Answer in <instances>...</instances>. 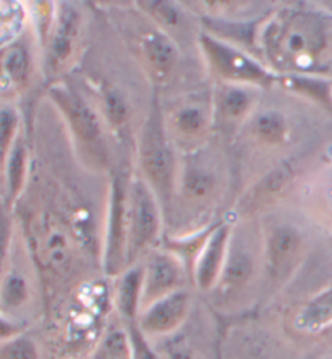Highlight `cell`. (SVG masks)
Segmentation results:
<instances>
[{
    "label": "cell",
    "mask_w": 332,
    "mask_h": 359,
    "mask_svg": "<svg viewBox=\"0 0 332 359\" xmlns=\"http://www.w3.org/2000/svg\"><path fill=\"white\" fill-rule=\"evenodd\" d=\"M177 125L183 133L197 135L203 130L204 118L203 114L197 109H185L177 115Z\"/></svg>",
    "instance_id": "cb8c5ba5"
},
{
    "label": "cell",
    "mask_w": 332,
    "mask_h": 359,
    "mask_svg": "<svg viewBox=\"0 0 332 359\" xmlns=\"http://www.w3.org/2000/svg\"><path fill=\"white\" fill-rule=\"evenodd\" d=\"M8 4H0V41L15 28V10L7 8Z\"/></svg>",
    "instance_id": "4316f807"
},
{
    "label": "cell",
    "mask_w": 332,
    "mask_h": 359,
    "mask_svg": "<svg viewBox=\"0 0 332 359\" xmlns=\"http://www.w3.org/2000/svg\"><path fill=\"white\" fill-rule=\"evenodd\" d=\"M17 114L12 109L0 110V162H4L7 154L10 142L13 140L15 130H17Z\"/></svg>",
    "instance_id": "44dd1931"
},
{
    "label": "cell",
    "mask_w": 332,
    "mask_h": 359,
    "mask_svg": "<svg viewBox=\"0 0 332 359\" xmlns=\"http://www.w3.org/2000/svg\"><path fill=\"white\" fill-rule=\"evenodd\" d=\"M272 63L284 70H312L329 49L326 21L312 13L288 12L270 25L265 36Z\"/></svg>",
    "instance_id": "6da1fadb"
},
{
    "label": "cell",
    "mask_w": 332,
    "mask_h": 359,
    "mask_svg": "<svg viewBox=\"0 0 332 359\" xmlns=\"http://www.w3.org/2000/svg\"><path fill=\"white\" fill-rule=\"evenodd\" d=\"M131 219L128 226V264L156 240L159 230V215L151 193L143 183H136L131 196Z\"/></svg>",
    "instance_id": "277c9868"
},
{
    "label": "cell",
    "mask_w": 332,
    "mask_h": 359,
    "mask_svg": "<svg viewBox=\"0 0 332 359\" xmlns=\"http://www.w3.org/2000/svg\"><path fill=\"white\" fill-rule=\"evenodd\" d=\"M128 229L125 215V188L120 180L114 183L110 199L107 240H105L104 269L109 276H119L128 266Z\"/></svg>",
    "instance_id": "3957f363"
},
{
    "label": "cell",
    "mask_w": 332,
    "mask_h": 359,
    "mask_svg": "<svg viewBox=\"0 0 332 359\" xmlns=\"http://www.w3.org/2000/svg\"><path fill=\"white\" fill-rule=\"evenodd\" d=\"M25 163H26V152L25 147L17 144L13 147V152L10 154L8 165H7V177H8V189L12 196H17L21 184H23L25 177Z\"/></svg>",
    "instance_id": "ffe728a7"
},
{
    "label": "cell",
    "mask_w": 332,
    "mask_h": 359,
    "mask_svg": "<svg viewBox=\"0 0 332 359\" xmlns=\"http://www.w3.org/2000/svg\"><path fill=\"white\" fill-rule=\"evenodd\" d=\"M213 188V180L204 172L192 170L185 177V191L192 198H203Z\"/></svg>",
    "instance_id": "603a6c76"
},
{
    "label": "cell",
    "mask_w": 332,
    "mask_h": 359,
    "mask_svg": "<svg viewBox=\"0 0 332 359\" xmlns=\"http://www.w3.org/2000/svg\"><path fill=\"white\" fill-rule=\"evenodd\" d=\"M77 34V15L72 10H65L62 13L59 20V25H57L55 34L52 38V46H51V57L52 63H59L67 59V55L70 54L73 39H75Z\"/></svg>",
    "instance_id": "9a60e30c"
},
{
    "label": "cell",
    "mask_w": 332,
    "mask_h": 359,
    "mask_svg": "<svg viewBox=\"0 0 332 359\" xmlns=\"http://www.w3.org/2000/svg\"><path fill=\"white\" fill-rule=\"evenodd\" d=\"M332 325V287L316 294L295 318V327L307 334H316Z\"/></svg>",
    "instance_id": "8fae6325"
},
{
    "label": "cell",
    "mask_w": 332,
    "mask_h": 359,
    "mask_svg": "<svg viewBox=\"0 0 332 359\" xmlns=\"http://www.w3.org/2000/svg\"><path fill=\"white\" fill-rule=\"evenodd\" d=\"M220 107H223V112L227 117H239V115L245 114L250 107L248 94L241 91V89H229L223 96Z\"/></svg>",
    "instance_id": "7402d4cb"
},
{
    "label": "cell",
    "mask_w": 332,
    "mask_h": 359,
    "mask_svg": "<svg viewBox=\"0 0 332 359\" xmlns=\"http://www.w3.org/2000/svg\"><path fill=\"white\" fill-rule=\"evenodd\" d=\"M229 226L220 225L211 231L199 251L193 266V278L199 290H211L218 285L223 273L225 259H227Z\"/></svg>",
    "instance_id": "ba28073f"
},
{
    "label": "cell",
    "mask_w": 332,
    "mask_h": 359,
    "mask_svg": "<svg viewBox=\"0 0 332 359\" xmlns=\"http://www.w3.org/2000/svg\"><path fill=\"white\" fill-rule=\"evenodd\" d=\"M143 297V267H131L124 272L117 288V308L125 319L135 320L141 311Z\"/></svg>",
    "instance_id": "7c38bea8"
},
{
    "label": "cell",
    "mask_w": 332,
    "mask_h": 359,
    "mask_svg": "<svg viewBox=\"0 0 332 359\" xmlns=\"http://www.w3.org/2000/svg\"><path fill=\"white\" fill-rule=\"evenodd\" d=\"M302 252V238L297 231L288 229H279L271 235L267 241V267L274 278L284 280L293 272L298 256Z\"/></svg>",
    "instance_id": "9c48e42d"
},
{
    "label": "cell",
    "mask_w": 332,
    "mask_h": 359,
    "mask_svg": "<svg viewBox=\"0 0 332 359\" xmlns=\"http://www.w3.org/2000/svg\"><path fill=\"white\" fill-rule=\"evenodd\" d=\"M201 44L219 75L239 81H265L267 78V73L258 63L234 47L211 39L208 36L201 38Z\"/></svg>",
    "instance_id": "52a82bcc"
},
{
    "label": "cell",
    "mask_w": 332,
    "mask_h": 359,
    "mask_svg": "<svg viewBox=\"0 0 332 359\" xmlns=\"http://www.w3.org/2000/svg\"><path fill=\"white\" fill-rule=\"evenodd\" d=\"M28 299V283L17 272L5 273L0 283V306L4 309H17Z\"/></svg>",
    "instance_id": "2e32d148"
},
{
    "label": "cell",
    "mask_w": 332,
    "mask_h": 359,
    "mask_svg": "<svg viewBox=\"0 0 332 359\" xmlns=\"http://www.w3.org/2000/svg\"><path fill=\"white\" fill-rule=\"evenodd\" d=\"M52 97L65 114L75 135L83 141H96L101 136V126L89 105L72 89H54Z\"/></svg>",
    "instance_id": "30bf717a"
},
{
    "label": "cell",
    "mask_w": 332,
    "mask_h": 359,
    "mask_svg": "<svg viewBox=\"0 0 332 359\" xmlns=\"http://www.w3.org/2000/svg\"><path fill=\"white\" fill-rule=\"evenodd\" d=\"M0 73L13 83H21L28 75V54L23 47H7L0 55Z\"/></svg>",
    "instance_id": "e0dca14e"
},
{
    "label": "cell",
    "mask_w": 332,
    "mask_h": 359,
    "mask_svg": "<svg viewBox=\"0 0 332 359\" xmlns=\"http://www.w3.org/2000/svg\"><path fill=\"white\" fill-rule=\"evenodd\" d=\"M18 330V325H15L13 322L0 318V341L17 337L20 334Z\"/></svg>",
    "instance_id": "83f0119b"
},
{
    "label": "cell",
    "mask_w": 332,
    "mask_h": 359,
    "mask_svg": "<svg viewBox=\"0 0 332 359\" xmlns=\"http://www.w3.org/2000/svg\"><path fill=\"white\" fill-rule=\"evenodd\" d=\"M145 54L157 75L166 76L177 62V52L171 41L161 34H152L145 42Z\"/></svg>",
    "instance_id": "5bb4252c"
},
{
    "label": "cell",
    "mask_w": 332,
    "mask_h": 359,
    "mask_svg": "<svg viewBox=\"0 0 332 359\" xmlns=\"http://www.w3.org/2000/svg\"><path fill=\"white\" fill-rule=\"evenodd\" d=\"M188 311L190 294L185 290H177L141 311L140 330L154 337L172 334L185 322Z\"/></svg>",
    "instance_id": "8992f818"
},
{
    "label": "cell",
    "mask_w": 332,
    "mask_h": 359,
    "mask_svg": "<svg viewBox=\"0 0 332 359\" xmlns=\"http://www.w3.org/2000/svg\"><path fill=\"white\" fill-rule=\"evenodd\" d=\"M10 246V222L0 209V283L5 277V264H7Z\"/></svg>",
    "instance_id": "484cf974"
},
{
    "label": "cell",
    "mask_w": 332,
    "mask_h": 359,
    "mask_svg": "<svg viewBox=\"0 0 332 359\" xmlns=\"http://www.w3.org/2000/svg\"><path fill=\"white\" fill-rule=\"evenodd\" d=\"M286 133V120L281 114L267 112L256 121V135L266 142H277Z\"/></svg>",
    "instance_id": "d6986e66"
},
{
    "label": "cell",
    "mask_w": 332,
    "mask_h": 359,
    "mask_svg": "<svg viewBox=\"0 0 332 359\" xmlns=\"http://www.w3.org/2000/svg\"><path fill=\"white\" fill-rule=\"evenodd\" d=\"M140 149L141 165H143L146 177L157 189L164 191L171 182L172 156L164 138L162 121L157 109L152 110L146 121L143 135H141Z\"/></svg>",
    "instance_id": "7a4b0ae2"
},
{
    "label": "cell",
    "mask_w": 332,
    "mask_h": 359,
    "mask_svg": "<svg viewBox=\"0 0 332 359\" xmlns=\"http://www.w3.org/2000/svg\"><path fill=\"white\" fill-rule=\"evenodd\" d=\"M105 109H107V115H109L110 121L115 125L124 123L126 115H128L125 100L120 97L115 91L109 93L107 97H105Z\"/></svg>",
    "instance_id": "d4e9b609"
},
{
    "label": "cell",
    "mask_w": 332,
    "mask_h": 359,
    "mask_svg": "<svg viewBox=\"0 0 332 359\" xmlns=\"http://www.w3.org/2000/svg\"><path fill=\"white\" fill-rule=\"evenodd\" d=\"M255 272V264L246 252L237 251L227 255L218 285L224 293H234L245 288Z\"/></svg>",
    "instance_id": "4fadbf2b"
},
{
    "label": "cell",
    "mask_w": 332,
    "mask_h": 359,
    "mask_svg": "<svg viewBox=\"0 0 332 359\" xmlns=\"http://www.w3.org/2000/svg\"><path fill=\"white\" fill-rule=\"evenodd\" d=\"M183 266L182 261L167 252H156L147 259L143 267V297H141V311L147 306L182 290Z\"/></svg>",
    "instance_id": "5b68a950"
},
{
    "label": "cell",
    "mask_w": 332,
    "mask_h": 359,
    "mask_svg": "<svg viewBox=\"0 0 332 359\" xmlns=\"http://www.w3.org/2000/svg\"><path fill=\"white\" fill-rule=\"evenodd\" d=\"M0 359H39V350L28 337L17 335L0 341Z\"/></svg>",
    "instance_id": "ac0fdd59"
}]
</instances>
